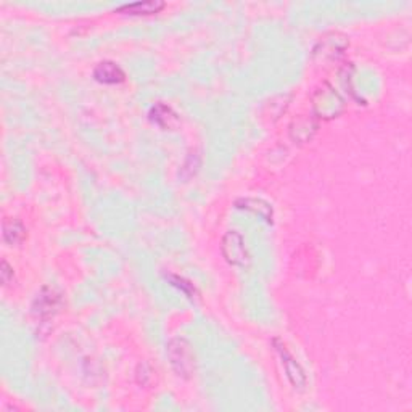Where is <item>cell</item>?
Here are the masks:
<instances>
[{"label":"cell","mask_w":412,"mask_h":412,"mask_svg":"<svg viewBox=\"0 0 412 412\" xmlns=\"http://www.w3.org/2000/svg\"><path fill=\"white\" fill-rule=\"evenodd\" d=\"M168 359L179 377L190 378L195 372V353L185 338L175 337L168 343Z\"/></svg>","instance_id":"6da1fadb"},{"label":"cell","mask_w":412,"mask_h":412,"mask_svg":"<svg viewBox=\"0 0 412 412\" xmlns=\"http://www.w3.org/2000/svg\"><path fill=\"white\" fill-rule=\"evenodd\" d=\"M312 109L317 118L333 119L343 113L345 100L331 84H324L312 95Z\"/></svg>","instance_id":"7a4b0ae2"},{"label":"cell","mask_w":412,"mask_h":412,"mask_svg":"<svg viewBox=\"0 0 412 412\" xmlns=\"http://www.w3.org/2000/svg\"><path fill=\"white\" fill-rule=\"evenodd\" d=\"M221 251L229 265L239 267H246L250 265V255L245 246V240L235 230H229L224 235L221 241Z\"/></svg>","instance_id":"3957f363"},{"label":"cell","mask_w":412,"mask_h":412,"mask_svg":"<svg viewBox=\"0 0 412 412\" xmlns=\"http://www.w3.org/2000/svg\"><path fill=\"white\" fill-rule=\"evenodd\" d=\"M63 306V296L52 287H42V290L32 301V314L39 319H51L60 307Z\"/></svg>","instance_id":"277c9868"},{"label":"cell","mask_w":412,"mask_h":412,"mask_svg":"<svg viewBox=\"0 0 412 412\" xmlns=\"http://www.w3.org/2000/svg\"><path fill=\"white\" fill-rule=\"evenodd\" d=\"M348 46L350 42L345 36L333 32V34L327 36L326 39H322L317 44V47L314 48V60L319 63L332 62V60L342 57Z\"/></svg>","instance_id":"5b68a950"},{"label":"cell","mask_w":412,"mask_h":412,"mask_svg":"<svg viewBox=\"0 0 412 412\" xmlns=\"http://www.w3.org/2000/svg\"><path fill=\"white\" fill-rule=\"evenodd\" d=\"M274 346H276V350L279 351L280 359H282V366L285 372H287V377L290 383L293 385V388H298V390L305 388L307 380H306V373L303 371V367L295 361L293 356L290 354V351L285 348V345L280 342L279 338L274 340Z\"/></svg>","instance_id":"8992f818"},{"label":"cell","mask_w":412,"mask_h":412,"mask_svg":"<svg viewBox=\"0 0 412 412\" xmlns=\"http://www.w3.org/2000/svg\"><path fill=\"white\" fill-rule=\"evenodd\" d=\"M317 133V121L307 114H301L290 124V137L295 144H306Z\"/></svg>","instance_id":"52a82bcc"},{"label":"cell","mask_w":412,"mask_h":412,"mask_svg":"<svg viewBox=\"0 0 412 412\" xmlns=\"http://www.w3.org/2000/svg\"><path fill=\"white\" fill-rule=\"evenodd\" d=\"M150 121L153 124L160 126L164 131H174L179 128L180 119L179 114L174 112L171 107L164 105V103H155L150 109Z\"/></svg>","instance_id":"ba28073f"},{"label":"cell","mask_w":412,"mask_h":412,"mask_svg":"<svg viewBox=\"0 0 412 412\" xmlns=\"http://www.w3.org/2000/svg\"><path fill=\"white\" fill-rule=\"evenodd\" d=\"M93 78L102 84H121L126 81V73L121 69L117 63L113 62H102L98 63L93 69Z\"/></svg>","instance_id":"9c48e42d"},{"label":"cell","mask_w":412,"mask_h":412,"mask_svg":"<svg viewBox=\"0 0 412 412\" xmlns=\"http://www.w3.org/2000/svg\"><path fill=\"white\" fill-rule=\"evenodd\" d=\"M235 206L240 208V210H246L258 214V216L265 219L266 222H272L274 213L272 206L261 199H240L235 201Z\"/></svg>","instance_id":"30bf717a"},{"label":"cell","mask_w":412,"mask_h":412,"mask_svg":"<svg viewBox=\"0 0 412 412\" xmlns=\"http://www.w3.org/2000/svg\"><path fill=\"white\" fill-rule=\"evenodd\" d=\"M164 8V2H158V0H148V2H135V4H126L121 5L118 12L128 13V15H153L161 12Z\"/></svg>","instance_id":"8fae6325"},{"label":"cell","mask_w":412,"mask_h":412,"mask_svg":"<svg viewBox=\"0 0 412 412\" xmlns=\"http://www.w3.org/2000/svg\"><path fill=\"white\" fill-rule=\"evenodd\" d=\"M26 239V229L18 219H5L4 221V240L8 245H20Z\"/></svg>","instance_id":"7c38bea8"},{"label":"cell","mask_w":412,"mask_h":412,"mask_svg":"<svg viewBox=\"0 0 412 412\" xmlns=\"http://www.w3.org/2000/svg\"><path fill=\"white\" fill-rule=\"evenodd\" d=\"M169 280H171L173 285H175L178 288H182L184 293L189 296V298H195V296H199V293H197V290L194 285H192L190 282H187L185 279L179 277V276H168Z\"/></svg>","instance_id":"4fadbf2b"},{"label":"cell","mask_w":412,"mask_h":412,"mask_svg":"<svg viewBox=\"0 0 412 412\" xmlns=\"http://www.w3.org/2000/svg\"><path fill=\"white\" fill-rule=\"evenodd\" d=\"M0 274H2L4 285H8L13 280V267H10L5 260L2 261V271H0Z\"/></svg>","instance_id":"5bb4252c"}]
</instances>
